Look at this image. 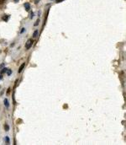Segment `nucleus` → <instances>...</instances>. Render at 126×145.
<instances>
[{
	"label": "nucleus",
	"instance_id": "f257e3e1",
	"mask_svg": "<svg viewBox=\"0 0 126 145\" xmlns=\"http://www.w3.org/2000/svg\"><path fill=\"white\" fill-rule=\"evenodd\" d=\"M33 43H34V42H33L32 39H29V40L27 41V42H26V44H25V48L26 49H29L31 47H32Z\"/></svg>",
	"mask_w": 126,
	"mask_h": 145
},
{
	"label": "nucleus",
	"instance_id": "f03ea898",
	"mask_svg": "<svg viewBox=\"0 0 126 145\" xmlns=\"http://www.w3.org/2000/svg\"><path fill=\"white\" fill-rule=\"evenodd\" d=\"M24 8H25L26 11H29V9H30V5H29V3H25V4H24Z\"/></svg>",
	"mask_w": 126,
	"mask_h": 145
},
{
	"label": "nucleus",
	"instance_id": "7ed1b4c3",
	"mask_svg": "<svg viewBox=\"0 0 126 145\" xmlns=\"http://www.w3.org/2000/svg\"><path fill=\"white\" fill-rule=\"evenodd\" d=\"M24 66H25V63H23L22 65L20 66V67H19V72H22V70L24 69Z\"/></svg>",
	"mask_w": 126,
	"mask_h": 145
},
{
	"label": "nucleus",
	"instance_id": "20e7f679",
	"mask_svg": "<svg viewBox=\"0 0 126 145\" xmlns=\"http://www.w3.org/2000/svg\"><path fill=\"white\" fill-rule=\"evenodd\" d=\"M4 102V105H5L6 107H9V101H8L7 99H5Z\"/></svg>",
	"mask_w": 126,
	"mask_h": 145
},
{
	"label": "nucleus",
	"instance_id": "39448f33",
	"mask_svg": "<svg viewBox=\"0 0 126 145\" xmlns=\"http://www.w3.org/2000/svg\"><path fill=\"white\" fill-rule=\"evenodd\" d=\"M37 36H38V30H36L34 32V34H33V37H34V38H35V37H37Z\"/></svg>",
	"mask_w": 126,
	"mask_h": 145
},
{
	"label": "nucleus",
	"instance_id": "423d86ee",
	"mask_svg": "<svg viewBox=\"0 0 126 145\" xmlns=\"http://www.w3.org/2000/svg\"><path fill=\"white\" fill-rule=\"evenodd\" d=\"M9 19V15H5L4 17H3V19H4V21H7Z\"/></svg>",
	"mask_w": 126,
	"mask_h": 145
},
{
	"label": "nucleus",
	"instance_id": "0eeeda50",
	"mask_svg": "<svg viewBox=\"0 0 126 145\" xmlns=\"http://www.w3.org/2000/svg\"><path fill=\"white\" fill-rule=\"evenodd\" d=\"M4 129H5V131H9V127L8 126V125H4Z\"/></svg>",
	"mask_w": 126,
	"mask_h": 145
},
{
	"label": "nucleus",
	"instance_id": "6e6552de",
	"mask_svg": "<svg viewBox=\"0 0 126 145\" xmlns=\"http://www.w3.org/2000/svg\"><path fill=\"white\" fill-rule=\"evenodd\" d=\"M7 70H8V68H6V67H4V68L2 70V72H1V74H3V73H4V72H7Z\"/></svg>",
	"mask_w": 126,
	"mask_h": 145
},
{
	"label": "nucleus",
	"instance_id": "1a4fd4ad",
	"mask_svg": "<svg viewBox=\"0 0 126 145\" xmlns=\"http://www.w3.org/2000/svg\"><path fill=\"white\" fill-rule=\"evenodd\" d=\"M11 73H12V71H11L10 69H8V70H7V74L9 76V75H11Z\"/></svg>",
	"mask_w": 126,
	"mask_h": 145
},
{
	"label": "nucleus",
	"instance_id": "9d476101",
	"mask_svg": "<svg viewBox=\"0 0 126 145\" xmlns=\"http://www.w3.org/2000/svg\"><path fill=\"white\" fill-rule=\"evenodd\" d=\"M39 22H40V19H38L37 20H36V23H34V26H37L38 24H39Z\"/></svg>",
	"mask_w": 126,
	"mask_h": 145
},
{
	"label": "nucleus",
	"instance_id": "9b49d317",
	"mask_svg": "<svg viewBox=\"0 0 126 145\" xmlns=\"http://www.w3.org/2000/svg\"><path fill=\"white\" fill-rule=\"evenodd\" d=\"M5 140H6V143H9V137H6V138H5Z\"/></svg>",
	"mask_w": 126,
	"mask_h": 145
},
{
	"label": "nucleus",
	"instance_id": "f8f14e48",
	"mask_svg": "<svg viewBox=\"0 0 126 145\" xmlns=\"http://www.w3.org/2000/svg\"><path fill=\"white\" fill-rule=\"evenodd\" d=\"M64 0H56V3H61V2H63Z\"/></svg>",
	"mask_w": 126,
	"mask_h": 145
},
{
	"label": "nucleus",
	"instance_id": "ddd939ff",
	"mask_svg": "<svg viewBox=\"0 0 126 145\" xmlns=\"http://www.w3.org/2000/svg\"><path fill=\"white\" fill-rule=\"evenodd\" d=\"M24 30H24V28H23V29H22V30H21L20 33H24Z\"/></svg>",
	"mask_w": 126,
	"mask_h": 145
},
{
	"label": "nucleus",
	"instance_id": "4468645a",
	"mask_svg": "<svg viewBox=\"0 0 126 145\" xmlns=\"http://www.w3.org/2000/svg\"><path fill=\"white\" fill-rule=\"evenodd\" d=\"M33 15H34V13H31V15H30V19L33 18Z\"/></svg>",
	"mask_w": 126,
	"mask_h": 145
},
{
	"label": "nucleus",
	"instance_id": "2eb2a0df",
	"mask_svg": "<svg viewBox=\"0 0 126 145\" xmlns=\"http://www.w3.org/2000/svg\"><path fill=\"white\" fill-rule=\"evenodd\" d=\"M4 2V0H0V4H3V3Z\"/></svg>",
	"mask_w": 126,
	"mask_h": 145
},
{
	"label": "nucleus",
	"instance_id": "dca6fc26",
	"mask_svg": "<svg viewBox=\"0 0 126 145\" xmlns=\"http://www.w3.org/2000/svg\"><path fill=\"white\" fill-rule=\"evenodd\" d=\"M14 2H15V3H18V2H19V0H14Z\"/></svg>",
	"mask_w": 126,
	"mask_h": 145
},
{
	"label": "nucleus",
	"instance_id": "f3484780",
	"mask_svg": "<svg viewBox=\"0 0 126 145\" xmlns=\"http://www.w3.org/2000/svg\"><path fill=\"white\" fill-rule=\"evenodd\" d=\"M2 78H3V76H1V75H0V80L2 79Z\"/></svg>",
	"mask_w": 126,
	"mask_h": 145
}]
</instances>
